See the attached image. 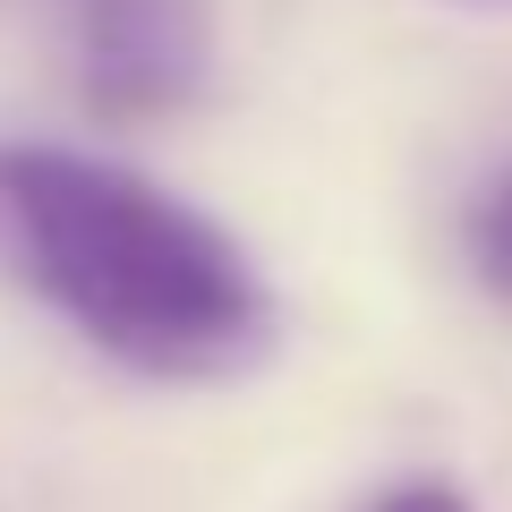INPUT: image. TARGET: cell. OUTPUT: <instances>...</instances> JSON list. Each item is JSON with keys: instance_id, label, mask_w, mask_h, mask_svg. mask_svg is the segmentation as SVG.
Segmentation results:
<instances>
[{"instance_id": "1", "label": "cell", "mask_w": 512, "mask_h": 512, "mask_svg": "<svg viewBox=\"0 0 512 512\" xmlns=\"http://www.w3.org/2000/svg\"><path fill=\"white\" fill-rule=\"evenodd\" d=\"M0 274L154 384H231L282 342L256 256L103 154L0 146Z\"/></svg>"}, {"instance_id": "2", "label": "cell", "mask_w": 512, "mask_h": 512, "mask_svg": "<svg viewBox=\"0 0 512 512\" xmlns=\"http://www.w3.org/2000/svg\"><path fill=\"white\" fill-rule=\"evenodd\" d=\"M69 43L94 111L154 120L197 103L214 69V9L205 0H69Z\"/></svg>"}, {"instance_id": "4", "label": "cell", "mask_w": 512, "mask_h": 512, "mask_svg": "<svg viewBox=\"0 0 512 512\" xmlns=\"http://www.w3.org/2000/svg\"><path fill=\"white\" fill-rule=\"evenodd\" d=\"M376 512H470V504H461L453 487H436V478H427V487H402V495H384Z\"/></svg>"}, {"instance_id": "3", "label": "cell", "mask_w": 512, "mask_h": 512, "mask_svg": "<svg viewBox=\"0 0 512 512\" xmlns=\"http://www.w3.org/2000/svg\"><path fill=\"white\" fill-rule=\"evenodd\" d=\"M470 265H478V282H487V291L512 299V171L487 188V205L470 214Z\"/></svg>"}]
</instances>
